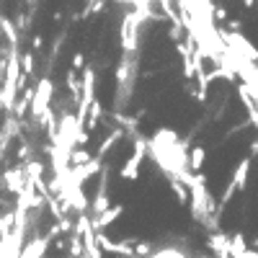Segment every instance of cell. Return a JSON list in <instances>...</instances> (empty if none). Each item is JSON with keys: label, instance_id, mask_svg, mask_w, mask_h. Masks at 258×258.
Returning a JSON list of instances; mask_svg holds the SVG:
<instances>
[{"label": "cell", "instance_id": "6da1fadb", "mask_svg": "<svg viewBox=\"0 0 258 258\" xmlns=\"http://www.w3.org/2000/svg\"><path fill=\"white\" fill-rule=\"evenodd\" d=\"M126 3H137V6H147V3H153V0H126ZM165 3V0H163Z\"/></svg>", "mask_w": 258, "mask_h": 258}]
</instances>
